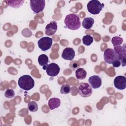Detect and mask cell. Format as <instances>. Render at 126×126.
Instances as JSON below:
<instances>
[{
	"mask_svg": "<svg viewBox=\"0 0 126 126\" xmlns=\"http://www.w3.org/2000/svg\"><path fill=\"white\" fill-rule=\"evenodd\" d=\"M75 76L77 79L82 80L85 79L87 76L86 71L82 68H78L75 71Z\"/></svg>",
	"mask_w": 126,
	"mask_h": 126,
	"instance_id": "obj_17",
	"label": "cell"
},
{
	"mask_svg": "<svg viewBox=\"0 0 126 126\" xmlns=\"http://www.w3.org/2000/svg\"><path fill=\"white\" fill-rule=\"evenodd\" d=\"M94 24V19L91 17L85 18L82 22L83 27L87 30L90 29Z\"/></svg>",
	"mask_w": 126,
	"mask_h": 126,
	"instance_id": "obj_16",
	"label": "cell"
},
{
	"mask_svg": "<svg viewBox=\"0 0 126 126\" xmlns=\"http://www.w3.org/2000/svg\"><path fill=\"white\" fill-rule=\"evenodd\" d=\"M75 57V51L72 48L66 47L63 51L62 57L65 60L72 61Z\"/></svg>",
	"mask_w": 126,
	"mask_h": 126,
	"instance_id": "obj_12",
	"label": "cell"
},
{
	"mask_svg": "<svg viewBox=\"0 0 126 126\" xmlns=\"http://www.w3.org/2000/svg\"><path fill=\"white\" fill-rule=\"evenodd\" d=\"M123 42L122 38L118 36H114L112 38V43L114 46L121 45Z\"/></svg>",
	"mask_w": 126,
	"mask_h": 126,
	"instance_id": "obj_22",
	"label": "cell"
},
{
	"mask_svg": "<svg viewBox=\"0 0 126 126\" xmlns=\"http://www.w3.org/2000/svg\"><path fill=\"white\" fill-rule=\"evenodd\" d=\"M5 1L7 2L9 6L14 8H19L24 2V0H5Z\"/></svg>",
	"mask_w": 126,
	"mask_h": 126,
	"instance_id": "obj_18",
	"label": "cell"
},
{
	"mask_svg": "<svg viewBox=\"0 0 126 126\" xmlns=\"http://www.w3.org/2000/svg\"><path fill=\"white\" fill-rule=\"evenodd\" d=\"M87 7L89 13L96 15L100 13L104 7V4H101L98 0H92L88 3Z\"/></svg>",
	"mask_w": 126,
	"mask_h": 126,
	"instance_id": "obj_3",
	"label": "cell"
},
{
	"mask_svg": "<svg viewBox=\"0 0 126 126\" xmlns=\"http://www.w3.org/2000/svg\"><path fill=\"white\" fill-rule=\"evenodd\" d=\"M30 7L35 13H38L44 9L45 1L44 0H31L30 1Z\"/></svg>",
	"mask_w": 126,
	"mask_h": 126,
	"instance_id": "obj_7",
	"label": "cell"
},
{
	"mask_svg": "<svg viewBox=\"0 0 126 126\" xmlns=\"http://www.w3.org/2000/svg\"><path fill=\"white\" fill-rule=\"evenodd\" d=\"M66 27L71 30H77L80 28L81 22L78 15L71 13L66 16L64 19Z\"/></svg>",
	"mask_w": 126,
	"mask_h": 126,
	"instance_id": "obj_1",
	"label": "cell"
},
{
	"mask_svg": "<svg viewBox=\"0 0 126 126\" xmlns=\"http://www.w3.org/2000/svg\"><path fill=\"white\" fill-rule=\"evenodd\" d=\"M18 84L22 89L25 91H29L33 88L34 81L31 76L24 75L19 78Z\"/></svg>",
	"mask_w": 126,
	"mask_h": 126,
	"instance_id": "obj_2",
	"label": "cell"
},
{
	"mask_svg": "<svg viewBox=\"0 0 126 126\" xmlns=\"http://www.w3.org/2000/svg\"><path fill=\"white\" fill-rule=\"evenodd\" d=\"M28 108L30 111L32 112H34L37 111L38 110V105L35 101H32L29 102L28 105Z\"/></svg>",
	"mask_w": 126,
	"mask_h": 126,
	"instance_id": "obj_20",
	"label": "cell"
},
{
	"mask_svg": "<svg viewBox=\"0 0 126 126\" xmlns=\"http://www.w3.org/2000/svg\"><path fill=\"white\" fill-rule=\"evenodd\" d=\"M60 68L59 66L55 63H51L47 65L46 68V72L48 75L54 77L57 76L60 72Z\"/></svg>",
	"mask_w": 126,
	"mask_h": 126,
	"instance_id": "obj_9",
	"label": "cell"
},
{
	"mask_svg": "<svg viewBox=\"0 0 126 126\" xmlns=\"http://www.w3.org/2000/svg\"><path fill=\"white\" fill-rule=\"evenodd\" d=\"M48 62V57L45 54H41L39 55L38 58V62L39 64L43 66L42 68L44 70H46Z\"/></svg>",
	"mask_w": 126,
	"mask_h": 126,
	"instance_id": "obj_15",
	"label": "cell"
},
{
	"mask_svg": "<svg viewBox=\"0 0 126 126\" xmlns=\"http://www.w3.org/2000/svg\"><path fill=\"white\" fill-rule=\"evenodd\" d=\"M57 23L56 21H53L47 24L45 27V32L47 35L51 36L55 33L57 30Z\"/></svg>",
	"mask_w": 126,
	"mask_h": 126,
	"instance_id": "obj_13",
	"label": "cell"
},
{
	"mask_svg": "<svg viewBox=\"0 0 126 126\" xmlns=\"http://www.w3.org/2000/svg\"><path fill=\"white\" fill-rule=\"evenodd\" d=\"M52 39L49 37H43L37 42L39 48L43 51L49 50L52 45Z\"/></svg>",
	"mask_w": 126,
	"mask_h": 126,
	"instance_id": "obj_8",
	"label": "cell"
},
{
	"mask_svg": "<svg viewBox=\"0 0 126 126\" xmlns=\"http://www.w3.org/2000/svg\"><path fill=\"white\" fill-rule=\"evenodd\" d=\"M78 89L79 94L83 97H89L93 93V88L87 83H80L78 85Z\"/></svg>",
	"mask_w": 126,
	"mask_h": 126,
	"instance_id": "obj_4",
	"label": "cell"
},
{
	"mask_svg": "<svg viewBox=\"0 0 126 126\" xmlns=\"http://www.w3.org/2000/svg\"><path fill=\"white\" fill-rule=\"evenodd\" d=\"M114 85L116 88L122 90L126 88V78L124 76H117L114 80Z\"/></svg>",
	"mask_w": 126,
	"mask_h": 126,
	"instance_id": "obj_10",
	"label": "cell"
},
{
	"mask_svg": "<svg viewBox=\"0 0 126 126\" xmlns=\"http://www.w3.org/2000/svg\"><path fill=\"white\" fill-rule=\"evenodd\" d=\"M114 47V51L117 54L121 64L123 66H125L126 65V50L125 44H124L123 46L118 45Z\"/></svg>",
	"mask_w": 126,
	"mask_h": 126,
	"instance_id": "obj_6",
	"label": "cell"
},
{
	"mask_svg": "<svg viewBox=\"0 0 126 126\" xmlns=\"http://www.w3.org/2000/svg\"><path fill=\"white\" fill-rule=\"evenodd\" d=\"M103 58L104 62L108 64H112L114 62L119 60L117 54L112 48H108L104 51Z\"/></svg>",
	"mask_w": 126,
	"mask_h": 126,
	"instance_id": "obj_5",
	"label": "cell"
},
{
	"mask_svg": "<svg viewBox=\"0 0 126 126\" xmlns=\"http://www.w3.org/2000/svg\"><path fill=\"white\" fill-rule=\"evenodd\" d=\"M93 37L90 35H84L82 38L83 43L87 46L90 45L93 42Z\"/></svg>",
	"mask_w": 126,
	"mask_h": 126,
	"instance_id": "obj_19",
	"label": "cell"
},
{
	"mask_svg": "<svg viewBox=\"0 0 126 126\" xmlns=\"http://www.w3.org/2000/svg\"><path fill=\"white\" fill-rule=\"evenodd\" d=\"M61 104V100L57 97L50 98L48 101V105L50 110H53L58 108Z\"/></svg>",
	"mask_w": 126,
	"mask_h": 126,
	"instance_id": "obj_14",
	"label": "cell"
},
{
	"mask_svg": "<svg viewBox=\"0 0 126 126\" xmlns=\"http://www.w3.org/2000/svg\"><path fill=\"white\" fill-rule=\"evenodd\" d=\"M71 88L68 84H63L61 86L60 92L62 94H66L70 92Z\"/></svg>",
	"mask_w": 126,
	"mask_h": 126,
	"instance_id": "obj_21",
	"label": "cell"
},
{
	"mask_svg": "<svg viewBox=\"0 0 126 126\" xmlns=\"http://www.w3.org/2000/svg\"><path fill=\"white\" fill-rule=\"evenodd\" d=\"M112 64L113 66L114 67H119V66L121 65V62H120V61L119 60H116V61L114 62Z\"/></svg>",
	"mask_w": 126,
	"mask_h": 126,
	"instance_id": "obj_25",
	"label": "cell"
},
{
	"mask_svg": "<svg viewBox=\"0 0 126 126\" xmlns=\"http://www.w3.org/2000/svg\"><path fill=\"white\" fill-rule=\"evenodd\" d=\"M88 82L90 86L93 89H97L99 88L102 84L101 79L97 75H93L89 77Z\"/></svg>",
	"mask_w": 126,
	"mask_h": 126,
	"instance_id": "obj_11",
	"label": "cell"
},
{
	"mask_svg": "<svg viewBox=\"0 0 126 126\" xmlns=\"http://www.w3.org/2000/svg\"><path fill=\"white\" fill-rule=\"evenodd\" d=\"M4 95L6 97L8 98H12L15 95V93L12 89H7L5 92Z\"/></svg>",
	"mask_w": 126,
	"mask_h": 126,
	"instance_id": "obj_23",
	"label": "cell"
},
{
	"mask_svg": "<svg viewBox=\"0 0 126 126\" xmlns=\"http://www.w3.org/2000/svg\"><path fill=\"white\" fill-rule=\"evenodd\" d=\"M70 63H71L69 64L70 67L73 70H75V69L78 68L79 66H80V64H79V63H78L76 61H73V62H72Z\"/></svg>",
	"mask_w": 126,
	"mask_h": 126,
	"instance_id": "obj_24",
	"label": "cell"
}]
</instances>
